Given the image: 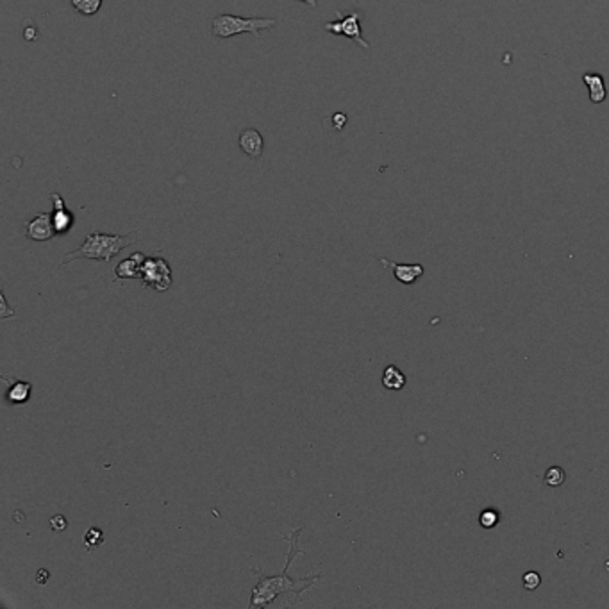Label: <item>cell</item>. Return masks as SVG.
<instances>
[{
  "mask_svg": "<svg viewBox=\"0 0 609 609\" xmlns=\"http://www.w3.org/2000/svg\"><path fill=\"white\" fill-rule=\"evenodd\" d=\"M49 577H51V572L39 570L38 574H36V582H38V584H45V582L49 581Z\"/></svg>",
  "mask_w": 609,
  "mask_h": 609,
  "instance_id": "obj_21",
  "label": "cell"
},
{
  "mask_svg": "<svg viewBox=\"0 0 609 609\" xmlns=\"http://www.w3.org/2000/svg\"><path fill=\"white\" fill-rule=\"evenodd\" d=\"M565 479H567V473H565V470H563L561 466H551V468L545 472V485L551 486V488L561 486L563 482H565Z\"/></svg>",
  "mask_w": 609,
  "mask_h": 609,
  "instance_id": "obj_15",
  "label": "cell"
},
{
  "mask_svg": "<svg viewBox=\"0 0 609 609\" xmlns=\"http://www.w3.org/2000/svg\"><path fill=\"white\" fill-rule=\"evenodd\" d=\"M333 122H334L333 127L336 129V131H342L347 124V115L345 113H336V115L333 117Z\"/></svg>",
  "mask_w": 609,
  "mask_h": 609,
  "instance_id": "obj_20",
  "label": "cell"
},
{
  "mask_svg": "<svg viewBox=\"0 0 609 609\" xmlns=\"http://www.w3.org/2000/svg\"><path fill=\"white\" fill-rule=\"evenodd\" d=\"M51 529L52 531H65L66 529V518L63 515H56L51 518Z\"/></svg>",
  "mask_w": 609,
  "mask_h": 609,
  "instance_id": "obj_19",
  "label": "cell"
},
{
  "mask_svg": "<svg viewBox=\"0 0 609 609\" xmlns=\"http://www.w3.org/2000/svg\"><path fill=\"white\" fill-rule=\"evenodd\" d=\"M136 243V231H132L131 234H105V233H91L86 236L82 245L74 252L66 254L65 259L61 261V267L70 264L75 259H97V261H111L113 257L118 256L124 249H127L129 245Z\"/></svg>",
  "mask_w": 609,
  "mask_h": 609,
  "instance_id": "obj_2",
  "label": "cell"
},
{
  "mask_svg": "<svg viewBox=\"0 0 609 609\" xmlns=\"http://www.w3.org/2000/svg\"><path fill=\"white\" fill-rule=\"evenodd\" d=\"M582 82L586 84L588 91H590V101L594 104H602L608 97V89H605V82L601 74L597 72H586L582 75Z\"/></svg>",
  "mask_w": 609,
  "mask_h": 609,
  "instance_id": "obj_11",
  "label": "cell"
},
{
  "mask_svg": "<svg viewBox=\"0 0 609 609\" xmlns=\"http://www.w3.org/2000/svg\"><path fill=\"white\" fill-rule=\"evenodd\" d=\"M277 25L274 18H245L236 15H218L211 20V34L213 38H233V36L250 32L254 38H259V31L272 29Z\"/></svg>",
  "mask_w": 609,
  "mask_h": 609,
  "instance_id": "obj_3",
  "label": "cell"
},
{
  "mask_svg": "<svg viewBox=\"0 0 609 609\" xmlns=\"http://www.w3.org/2000/svg\"><path fill=\"white\" fill-rule=\"evenodd\" d=\"M52 204H54V210H52V222H54V229L56 234H66L70 233V229L74 227V213H72L68 207H66L65 200L59 193H51Z\"/></svg>",
  "mask_w": 609,
  "mask_h": 609,
  "instance_id": "obj_7",
  "label": "cell"
},
{
  "mask_svg": "<svg viewBox=\"0 0 609 609\" xmlns=\"http://www.w3.org/2000/svg\"><path fill=\"white\" fill-rule=\"evenodd\" d=\"M300 2L307 4L309 8H316V6H319V2H316V0H300Z\"/></svg>",
  "mask_w": 609,
  "mask_h": 609,
  "instance_id": "obj_23",
  "label": "cell"
},
{
  "mask_svg": "<svg viewBox=\"0 0 609 609\" xmlns=\"http://www.w3.org/2000/svg\"><path fill=\"white\" fill-rule=\"evenodd\" d=\"M145 257L141 252L132 254L131 257H127V259L120 261L118 263V267L115 268V276H117V279H140V274H141V264H143Z\"/></svg>",
  "mask_w": 609,
  "mask_h": 609,
  "instance_id": "obj_10",
  "label": "cell"
},
{
  "mask_svg": "<svg viewBox=\"0 0 609 609\" xmlns=\"http://www.w3.org/2000/svg\"><path fill=\"white\" fill-rule=\"evenodd\" d=\"M104 544V532L97 527H91L84 534V547L88 552H94L98 545Z\"/></svg>",
  "mask_w": 609,
  "mask_h": 609,
  "instance_id": "obj_16",
  "label": "cell"
},
{
  "mask_svg": "<svg viewBox=\"0 0 609 609\" xmlns=\"http://www.w3.org/2000/svg\"><path fill=\"white\" fill-rule=\"evenodd\" d=\"M56 229L52 213H38L25 224V236L32 241H49L54 238Z\"/></svg>",
  "mask_w": 609,
  "mask_h": 609,
  "instance_id": "obj_6",
  "label": "cell"
},
{
  "mask_svg": "<svg viewBox=\"0 0 609 609\" xmlns=\"http://www.w3.org/2000/svg\"><path fill=\"white\" fill-rule=\"evenodd\" d=\"M240 148L250 160H261L264 150V140L257 129H245L240 132Z\"/></svg>",
  "mask_w": 609,
  "mask_h": 609,
  "instance_id": "obj_8",
  "label": "cell"
},
{
  "mask_svg": "<svg viewBox=\"0 0 609 609\" xmlns=\"http://www.w3.org/2000/svg\"><path fill=\"white\" fill-rule=\"evenodd\" d=\"M72 8L84 16H94L102 8V0H72Z\"/></svg>",
  "mask_w": 609,
  "mask_h": 609,
  "instance_id": "obj_14",
  "label": "cell"
},
{
  "mask_svg": "<svg viewBox=\"0 0 609 609\" xmlns=\"http://www.w3.org/2000/svg\"><path fill=\"white\" fill-rule=\"evenodd\" d=\"M140 281L145 288L167 291L172 286V268L163 257H145L141 264Z\"/></svg>",
  "mask_w": 609,
  "mask_h": 609,
  "instance_id": "obj_4",
  "label": "cell"
},
{
  "mask_svg": "<svg viewBox=\"0 0 609 609\" xmlns=\"http://www.w3.org/2000/svg\"><path fill=\"white\" fill-rule=\"evenodd\" d=\"M380 263L385 264L386 268H390L395 276V279L402 284H413L418 277L423 276V267L422 264H400L395 261H390L386 257H380Z\"/></svg>",
  "mask_w": 609,
  "mask_h": 609,
  "instance_id": "obj_9",
  "label": "cell"
},
{
  "mask_svg": "<svg viewBox=\"0 0 609 609\" xmlns=\"http://www.w3.org/2000/svg\"><path fill=\"white\" fill-rule=\"evenodd\" d=\"M323 29H326L327 32H331V34L345 36L350 41H354L356 45H359V47L366 49V51L370 49V43L363 38V32H361V16L357 11L349 13V15H345L343 18H338L334 20V22H327V24H323Z\"/></svg>",
  "mask_w": 609,
  "mask_h": 609,
  "instance_id": "obj_5",
  "label": "cell"
},
{
  "mask_svg": "<svg viewBox=\"0 0 609 609\" xmlns=\"http://www.w3.org/2000/svg\"><path fill=\"white\" fill-rule=\"evenodd\" d=\"M522 582H524L525 590L532 591L541 584V575H539L538 572H527V574H524V577H522Z\"/></svg>",
  "mask_w": 609,
  "mask_h": 609,
  "instance_id": "obj_18",
  "label": "cell"
},
{
  "mask_svg": "<svg viewBox=\"0 0 609 609\" xmlns=\"http://www.w3.org/2000/svg\"><path fill=\"white\" fill-rule=\"evenodd\" d=\"M383 386L386 390H392V392H399V390L406 386V376H404V372L399 366H386L385 373H383Z\"/></svg>",
  "mask_w": 609,
  "mask_h": 609,
  "instance_id": "obj_13",
  "label": "cell"
},
{
  "mask_svg": "<svg viewBox=\"0 0 609 609\" xmlns=\"http://www.w3.org/2000/svg\"><path fill=\"white\" fill-rule=\"evenodd\" d=\"M8 393H6V399L9 404H25L31 397L32 385L27 380H18V379H9L8 380Z\"/></svg>",
  "mask_w": 609,
  "mask_h": 609,
  "instance_id": "obj_12",
  "label": "cell"
},
{
  "mask_svg": "<svg viewBox=\"0 0 609 609\" xmlns=\"http://www.w3.org/2000/svg\"><path fill=\"white\" fill-rule=\"evenodd\" d=\"M501 522V513L495 508H486L485 511L479 515V524L485 529H493Z\"/></svg>",
  "mask_w": 609,
  "mask_h": 609,
  "instance_id": "obj_17",
  "label": "cell"
},
{
  "mask_svg": "<svg viewBox=\"0 0 609 609\" xmlns=\"http://www.w3.org/2000/svg\"><path fill=\"white\" fill-rule=\"evenodd\" d=\"M300 534H302V527L293 529L290 534L284 536L290 541V551H288L286 567H284L283 574L268 577L259 568H252V574L257 577V582L252 588V594H250V609H264L268 605H274L277 601H279L281 608L295 605L302 598L304 591L309 590L311 586H314V582L322 577L320 574L307 575V577H290V574H288L291 561L299 554L304 556V552L297 547V539Z\"/></svg>",
  "mask_w": 609,
  "mask_h": 609,
  "instance_id": "obj_1",
  "label": "cell"
},
{
  "mask_svg": "<svg viewBox=\"0 0 609 609\" xmlns=\"http://www.w3.org/2000/svg\"><path fill=\"white\" fill-rule=\"evenodd\" d=\"M36 38V29L27 27L25 29V39H34Z\"/></svg>",
  "mask_w": 609,
  "mask_h": 609,
  "instance_id": "obj_22",
  "label": "cell"
}]
</instances>
